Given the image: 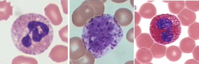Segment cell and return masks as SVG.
<instances>
[{
  "instance_id": "cell-1",
  "label": "cell",
  "mask_w": 199,
  "mask_h": 64,
  "mask_svg": "<svg viewBox=\"0 0 199 64\" xmlns=\"http://www.w3.org/2000/svg\"><path fill=\"white\" fill-rule=\"evenodd\" d=\"M13 43L26 54H40L49 47L54 39L53 27L48 20L38 13L22 15L13 23L11 29Z\"/></svg>"
},
{
  "instance_id": "cell-2",
  "label": "cell",
  "mask_w": 199,
  "mask_h": 64,
  "mask_svg": "<svg viewBox=\"0 0 199 64\" xmlns=\"http://www.w3.org/2000/svg\"><path fill=\"white\" fill-rule=\"evenodd\" d=\"M123 36L122 29L114 17L102 14L85 24L81 37L86 50L95 58H99L117 47Z\"/></svg>"
},
{
  "instance_id": "cell-3",
  "label": "cell",
  "mask_w": 199,
  "mask_h": 64,
  "mask_svg": "<svg viewBox=\"0 0 199 64\" xmlns=\"http://www.w3.org/2000/svg\"><path fill=\"white\" fill-rule=\"evenodd\" d=\"M149 31L157 43L167 45L177 40L181 32L180 21L175 15L162 14L155 16L151 21Z\"/></svg>"
},
{
  "instance_id": "cell-4",
  "label": "cell",
  "mask_w": 199,
  "mask_h": 64,
  "mask_svg": "<svg viewBox=\"0 0 199 64\" xmlns=\"http://www.w3.org/2000/svg\"><path fill=\"white\" fill-rule=\"evenodd\" d=\"M114 17L119 24L122 26H125L132 22L133 16L130 10L123 8L118 9L116 11Z\"/></svg>"
},
{
  "instance_id": "cell-5",
  "label": "cell",
  "mask_w": 199,
  "mask_h": 64,
  "mask_svg": "<svg viewBox=\"0 0 199 64\" xmlns=\"http://www.w3.org/2000/svg\"><path fill=\"white\" fill-rule=\"evenodd\" d=\"M182 24L188 26L196 20V15L195 13L187 8L183 9L177 15Z\"/></svg>"
},
{
  "instance_id": "cell-6",
  "label": "cell",
  "mask_w": 199,
  "mask_h": 64,
  "mask_svg": "<svg viewBox=\"0 0 199 64\" xmlns=\"http://www.w3.org/2000/svg\"><path fill=\"white\" fill-rule=\"evenodd\" d=\"M139 12L142 17L150 19L156 15L157 10L153 4L150 3H146L141 6Z\"/></svg>"
},
{
  "instance_id": "cell-7",
  "label": "cell",
  "mask_w": 199,
  "mask_h": 64,
  "mask_svg": "<svg viewBox=\"0 0 199 64\" xmlns=\"http://www.w3.org/2000/svg\"><path fill=\"white\" fill-rule=\"evenodd\" d=\"M181 55V51L177 46H171L167 49L166 56L167 58L170 61H176L180 59Z\"/></svg>"
},
{
  "instance_id": "cell-8",
  "label": "cell",
  "mask_w": 199,
  "mask_h": 64,
  "mask_svg": "<svg viewBox=\"0 0 199 64\" xmlns=\"http://www.w3.org/2000/svg\"><path fill=\"white\" fill-rule=\"evenodd\" d=\"M195 41L189 37L182 39L180 43V49L182 52L186 53H189L192 52L195 46Z\"/></svg>"
},
{
  "instance_id": "cell-9",
  "label": "cell",
  "mask_w": 199,
  "mask_h": 64,
  "mask_svg": "<svg viewBox=\"0 0 199 64\" xmlns=\"http://www.w3.org/2000/svg\"><path fill=\"white\" fill-rule=\"evenodd\" d=\"M136 44L139 48L144 47L149 48L153 43V41L148 33H142L136 40Z\"/></svg>"
},
{
  "instance_id": "cell-10",
  "label": "cell",
  "mask_w": 199,
  "mask_h": 64,
  "mask_svg": "<svg viewBox=\"0 0 199 64\" xmlns=\"http://www.w3.org/2000/svg\"><path fill=\"white\" fill-rule=\"evenodd\" d=\"M136 56L137 59L142 63L150 62L152 59V56L150 51L145 48L138 50Z\"/></svg>"
},
{
  "instance_id": "cell-11",
  "label": "cell",
  "mask_w": 199,
  "mask_h": 64,
  "mask_svg": "<svg viewBox=\"0 0 199 64\" xmlns=\"http://www.w3.org/2000/svg\"><path fill=\"white\" fill-rule=\"evenodd\" d=\"M168 6L171 12L178 14L184 8L185 2L184 1H169Z\"/></svg>"
},
{
  "instance_id": "cell-12",
  "label": "cell",
  "mask_w": 199,
  "mask_h": 64,
  "mask_svg": "<svg viewBox=\"0 0 199 64\" xmlns=\"http://www.w3.org/2000/svg\"><path fill=\"white\" fill-rule=\"evenodd\" d=\"M166 47L163 45L154 43L151 48V51L154 57L159 58L163 57L165 55Z\"/></svg>"
},
{
  "instance_id": "cell-13",
  "label": "cell",
  "mask_w": 199,
  "mask_h": 64,
  "mask_svg": "<svg viewBox=\"0 0 199 64\" xmlns=\"http://www.w3.org/2000/svg\"><path fill=\"white\" fill-rule=\"evenodd\" d=\"M199 23L195 22L189 26L188 29V36L194 40L199 39Z\"/></svg>"
},
{
  "instance_id": "cell-14",
  "label": "cell",
  "mask_w": 199,
  "mask_h": 64,
  "mask_svg": "<svg viewBox=\"0 0 199 64\" xmlns=\"http://www.w3.org/2000/svg\"><path fill=\"white\" fill-rule=\"evenodd\" d=\"M198 1H185V4L186 7L190 10L196 12L199 10Z\"/></svg>"
},
{
  "instance_id": "cell-15",
  "label": "cell",
  "mask_w": 199,
  "mask_h": 64,
  "mask_svg": "<svg viewBox=\"0 0 199 64\" xmlns=\"http://www.w3.org/2000/svg\"><path fill=\"white\" fill-rule=\"evenodd\" d=\"M199 46H196L193 51V55L194 58L199 61Z\"/></svg>"
},
{
  "instance_id": "cell-16",
  "label": "cell",
  "mask_w": 199,
  "mask_h": 64,
  "mask_svg": "<svg viewBox=\"0 0 199 64\" xmlns=\"http://www.w3.org/2000/svg\"><path fill=\"white\" fill-rule=\"evenodd\" d=\"M135 24H137L139 23V22L140 21L141 17L140 15L138 13H137V12H135Z\"/></svg>"
},
{
  "instance_id": "cell-17",
  "label": "cell",
  "mask_w": 199,
  "mask_h": 64,
  "mask_svg": "<svg viewBox=\"0 0 199 64\" xmlns=\"http://www.w3.org/2000/svg\"><path fill=\"white\" fill-rule=\"evenodd\" d=\"M135 38H136L139 34H140L141 32V29L138 26H136L135 27Z\"/></svg>"
},
{
  "instance_id": "cell-18",
  "label": "cell",
  "mask_w": 199,
  "mask_h": 64,
  "mask_svg": "<svg viewBox=\"0 0 199 64\" xmlns=\"http://www.w3.org/2000/svg\"><path fill=\"white\" fill-rule=\"evenodd\" d=\"M192 62H193V63H198V62H197L196 61L193 59H190L187 60L186 62L185 63H192Z\"/></svg>"
}]
</instances>
